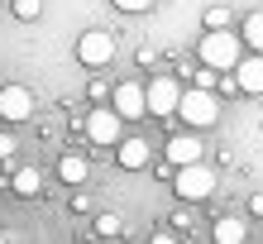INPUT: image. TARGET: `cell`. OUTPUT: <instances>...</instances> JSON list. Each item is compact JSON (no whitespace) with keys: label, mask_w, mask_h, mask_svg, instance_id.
Returning a JSON list of instances; mask_svg holds the SVG:
<instances>
[{"label":"cell","mask_w":263,"mask_h":244,"mask_svg":"<svg viewBox=\"0 0 263 244\" xmlns=\"http://www.w3.org/2000/svg\"><path fill=\"white\" fill-rule=\"evenodd\" d=\"M201 63H211L215 72H230V67H239V34L235 29H206V39H201Z\"/></svg>","instance_id":"6da1fadb"},{"label":"cell","mask_w":263,"mask_h":244,"mask_svg":"<svg viewBox=\"0 0 263 244\" xmlns=\"http://www.w3.org/2000/svg\"><path fill=\"white\" fill-rule=\"evenodd\" d=\"M177 115L187 120V129H206V125H215V120H220V101H215L211 86H192V91H182Z\"/></svg>","instance_id":"7a4b0ae2"},{"label":"cell","mask_w":263,"mask_h":244,"mask_svg":"<svg viewBox=\"0 0 263 244\" xmlns=\"http://www.w3.org/2000/svg\"><path fill=\"white\" fill-rule=\"evenodd\" d=\"M173 192L182 201H206L215 192V173L201 167V163H182V167H173Z\"/></svg>","instance_id":"3957f363"},{"label":"cell","mask_w":263,"mask_h":244,"mask_svg":"<svg viewBox=\"0 0 263 244\" xmlns=\"http://www.w3.org/2000/svg\"><path fill=\"white\" fill-rule=\"evenodd\" d=\"M77 63H82V67L115 63V34H105V29H86V34L77 39Z\"/></svg>","instance_id":"277c9868"},{"label":"cell","mask_w":263,"mask_h":244,"mask_svg":"<svg viewBox=\"0 0 263 244\" xmlns=\"http://www.w3.org/2000/svg\"><path fill=\"white\" fill-rule=\"evenodd\" d=\"M120 125H125V115H120L115 105H101V110L86 115V139L101 144V148H115L120 144Z\"/></svg>","instance_id":"5b68a950"},{"label":"cell","mask_w":263,"mask_h":244,"mask_svg":"<svg viewBox=\"0 0 263 244\" xmlns=\"http://www.w3.org/2000/svg\"><path fill=\"white\" fill-rule=\"evenodd\" d=\"M177 105H182L177 77H153L148 82V115H177Z\"/></svg>","instance_id":"8992f818"},{"label":"cell","mask_w":263,"mask_h":244,"mask_svg":"<svg viewBox=\"0 0 263 244\" xmlns=\"http://www.w3.org/2000/svg\"><path fill=\"white\" fill-rule=\"evenodd\" d=\"M110 105L125 120H139V115H148V86H139V82H120L110 91Z\"/></svg>","instance_id":"52a82bcc"},{"label":"cell","mask_w":263,"mask_h":244,"mask_svg":"<svg viewBox=\"0 0 263 244\" xmlns=\"http://www.w3.org/2000/svg\"><path fill=\"white\" fill-rule=\"evenodd\" d=\"M34 115V96H29V86H0V120H10V125H20V120Z\"/></svg>","instance_id":"ba28073f"},{"label":"cell","mask_w":263,"mask_h":244,"mask_svg":"<svg viewBox=\"0 0 263 244\" xmlns=\"http://www.w3.org/2000/svg\"><path fill=\"white\" fill-rule=\"evenodd\" d=\"M235 82H239V91H244V96H263V53H254V58H239Z\"/></svg>","instance_id":"9c48e42d"},{"label":"cell","mask_w":263,"mask_h":244,"mask_svg":"<svg viewBox=\"0 0 263 244\" xmlns=\"http://www.w3.org/2000/svg\"><path fill=\"white\" fill-rule=\"evenodd\" d=\"M167 163H173V167L201 163V139H196V134H173V139H167Z\"/></svg>","instance_id":"30bf717a"},{"label":"cell","mask_w":263,"mask_h":244,"mask_svg":"<svg viewBox=\"0 0 263 244\" xmlns=\"http://www.w3.org/2000/svg\"><path fill=\"white\" fill-rule=\"evenodd\" d=\"M115 158H120V167H148V158H153V148H148V139H120V148H115Z\"/></svg>","instance_id":"8fae6325"},{"label":"cell","mask_w":263,"mask_h":244,"mask_svg":"<svg viewBox=\"0 0 263 244\" xmlns=\"http://www.w3.org/2000/svg\"><path fill=\"white\" fill-rule=\"evenodd\" d=\"M211 235H215V244H244V239H249V225L225 216V220H215V230H211Z\"/></svg>","instance_id":"7c38bea8"},{"label":"cell","mask_w":263,"mask_h":244,"mask_svg":"<svg viewBox=\"0 0 263 244\" xmlns=\"http://www.w3.org/2000/svg\"><path fill=\"white\" fill-rule=\"evenodd\" d=\"M86 173H91V167H86V158H82V154H63V163H58V177L72 182V187H82Z\"/></svg>","instance_id":"4fadbf2b"},{"label":"cell","mask_w":263,"mask_h":244,"mask_svg":"<svg viewBox=\"0 0 263 244\" xmlns=\"http://www.w3.org/2000/svg\"><path fill=\"white\" fill-rule=\"evenodd\" d=\"M14 192H20V196H39V192H43L39 167H20V173H14Z\"/></svg>","instance_id":"5bb4252c"},{"label":"cell","mask_w":263,"mask_h":244,"mask_svg":"<svg viewBox=\"0 0 263 244\" xmlns=\"http://www.w3.org/2000/svg\"><path fill=\"white\" fill-rule=\"evenodd\" d=\"M244 43H249L254 53H263V10H254L249 20H244Z\"/></svg>","instance_id":"9a60e30c"},{"label":"cell","mask_w":263,"mask_h":244,"mask_svg":"<svg viewBox=\"0 0 263 244\" xmlns=\"http://www.w3.org/2000/svg\"><path fill=\"white\" fill-rule=\"evenodd\" d=\"M43 14V0H14V20H39Z\"/></svg>","instance_id":"2e32d148"},{"label":"cell","mask_w":263,"mask_h":244,"mask_svg":"<svg viewBox=\"0 0 263 244\" xmlns=\"http://www.w3.org/2000/svg\"><path fill=\"white\" fill-rule=\"evenodd\" d=\"M206 29H230V10L225 5H211L206 10Z\"/></svg>","instance_id":"e0dca14e"},{"label":"cell","mask_w":263,"mask_h":244,"mask_svg":"<svg viewBox=\"0 0 263 244\" xmlns=\"http://www.w3.org/2000/svg\"><path fill=\"white\" fill-rule=\"evenodd\" d=\"M115 10H125V14H144V10H153V0H110Z\"/></svg>","instance_id":"ac0fdd59"},{"label":"cell","mask_w":263,"mask_h":244,"mask_svg":"<svg viewBox=\"0 0 263 244\" xmlns=\"http://www.w3.org/2000/svg\"><path fill=\"white\" fill-rule=\"evenodd\" d=\"M96 235H120V216H96Z\"/></svg>","instance_id":"d6986e66"},{"label":"cell","mask_w":263,"mask_h":244,"mask_svg":"<svg viewBox=\"0 0 263 244\" xmlns=\"http://www.w3.org/2000/svg\"><path fill=\"white\" fill-rule=\"evenodd\" d=\"M14 154V139H10V134H0V158H10Z\"/></svg>","instance_id":"ffe728a7"},{"label":"cell","mask_w":263,"mask_h":244,"mask_svg":"<svg viewBox=\"0 0 263 244\" xmlns=\"http://www.w3.org/2000/svg\"><path fill=\"white\" fill-rule=\"evenodd\" d=\"M249 211H254V216H263V196H254V201H249Z\"/></svg>","instance_id":"44dd1931"}]
</instances>
